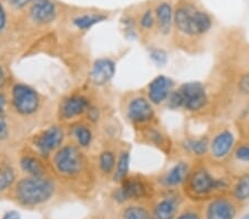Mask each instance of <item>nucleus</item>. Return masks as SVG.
<instances>
[{
  "label": "nucleus",
  "instance_id": "nucleus-18",
  "mask_svg": "<svg viewBox=\"0 0 249 219\" xmlns=\"http://www.w3.org/2000/svg\"><path fill=\"white\" fill-rule=\"evenodd\" d=\"M142 142L158 147L162 152H170L171 141L165 133H163L155 124L139 130Z\"/></svg>",
  "mask_w": 249,
  "mask_h": 219
},
{
  "label": "nucleus",
  "instance_id": "nucleus-21",
  "mask_svg": "<svg viewBox=\"0 0 249 219\" xmlns=\"http://www.w3.org/2000/svg\"><path fill=\"white\" fill-rule=\"evenodd\" d=\"M70 135L73 138L74 144L81 150L89 149L94 138L91 126L84 122L73 123L70 126Z\"/></svg>",
  "mask_w": 249,
  "mask_h": 219
},
{
  "label": "nucleus",
  "instance_id": "nucleus-4",
  "mask_svg": "<svg viewBox=\"0 0 249 219\" xmlns=\"http://www.w3.org/2000/svg\"><path fill=\"white\" fill-rule=\"evenodd\" d=\"M174 26L184 37L198 38L211 30L213 20L194 3L180 1L174 10Z\"/></svg>",
  "mask_w": 249,
  "mask_h": 219
},
{
  "label": "nucleus",
  "instance_id": "nucleus-38",
  "mask_svg": "<svg viewBox=\"0 0 249 219\" xmlns=\"http://www.w3.org/2000/svg\"><path fill=\"white\" fill-rule=\"evenodd\" d=\"M2 219H20V215L15 210H10V212L3 215Z\"/></svg>",
  "mask_w": 249,
  "mask_h": 219
},
{
  "label": "nucleus",
  "instance_id": "nucleus-35",
  "mask_svg": "<svg viewBox=\"0 0 249 219\" xmlns=\"http://www.w3.org/2000/svg\"><path fill=\"white\" fill-rule=\"evenodd\" d=\"M238 90L244 94L249 95V73L240 77L238 81Z\"/></svg>",
  "mask_w": 249,
  "mask_h": 219
},
{
  "label": "nucleus",
  "instance_id": "nucleus-37",
  "mask_svg": "<svg viewBox=\"0 0 249 219\" xmlns=\"http://www.w3.org/2000/svg\"><path fill=\"white\" fill-rule=\"evenodd\" d=\"M7 104H8V101H7L6 95L2 92H0V115L6 114Z\"/></svg>",
  "mask_w": 249,
  "mask_h": 219
},
{
  "label": "nucleus",
  "instance_id": "nucleus-30",
  "mask_svg": "<svg viewBox=\"0 0 249 219\" xmlns=\"http://www.w3.org/2000/svg\"><path fill=\"white\" fill-rule=\"evenodd\" d=\"M174 219H203L202 207L198 206H184Z\"/></svg>",
  "mask_w": 249,
  "mask_h": 219
},
{
  "label": "nucleus",
  "instance_id": "nucleus-39",
  "mask_svg": "<svg viewBox=\"0 0 249 219\" xmlns=\"http://www.w3.org/2000/svg\"><path fill=\"white\" fill-rule=\"evenodd\" d=\"M6 82V71L3 67L0 65V87H1Z\"/></svg>",
  "mask_w": 249,
  "mask_h": 219
},
{
  "label": "nucleus",
  "instance_id": "nucleus-23",
  "mask_svg": "<svg viewBox=\"0 0 249 219\" xmlns=\"http://www.w3.org/2000/svg\"><path fill=\"white\" fill-rule=\"evenodd\" d=\"M120 219H155L148 202H130L124 206Z\"/></svg>",
  "mask_w": 249,
  "mask_h": 219
},
{
  "label": "nucleus",
  "instance_id": "nucleus-32",
  "mask_svg": "<svg viewBox=\"0 0 249 219\" xmlns=\"http://www.w3.org/2000/svg\"><path fill=\"white\" fill-rule=\"evenodd\" d=\"M8 28H9V17H8L5 5L0 1V39L5 37Z\"/></svg>",
  "mask_w": 249,
  "mask_h": 219
},
{
  "label": "nucleus",
  "instance_id": "nucleus-2",
  "mask_svg": "<svg viewBox=\"0 0 249 219\" xmlns=\"http://www.w3.org/2000/svg\"><path fill=\"white\" fill-rule=\"evenodd\" d=\"M52 169L64 181L79 182L89 176V161L74 143L62 145L51 156Z\"/></svg>",
  "mask_w": 249,
  "mask_h": 219
},
{
  "label": "nucleus",
  "instance_id": "nucleus-13",
  "mask_svg": "<svg viewBox=\"0 0 249 219\" xmlns=\"http://www.w3.org/2000/svg\"><path fill=\"white\" fill-rule=\"evenodd\" d=\"M91 107V102L83 94H71L64 98L59 105L58 114L62 121H74L78 118L87 114Z\"/></svg>",
  "mask_w": 249,
  "mask_h": 219
},
{
  "label": "nucleus",
  "instance_id": "nucleus-15",
  "mask_svg": "<svg viewBox=\"0 0 249 219\" xmlns=\"http://www.w3.org/2000/svg\"><path fill=\"white\" fill-rule=\"evenodd\" d=\"M28 7V17L36 26H48L57 19L58 8L51 0H32Z\"/></svg>",
  "mask_w": 249,
  "mask_h": 219
},
{
  "label": "nucleus",
  "instance_id": "nucleus-6",
  "mask_svg": "<svg viewBox=\"0 0 249 219\" xmlns=\"http://www.w3.org/2000/svg\"><path fill=\"white\" fill-rule=\"evenodd\" d=\"M168 103L173 109L199 112L206 107L208 103L207 91L200 82L183 83L178 90L172 91Z\"/></svg>",
  "mask_w": 249,
  "mask_h": 219
},
{
  "label": "nucleus",
  "instance_id": "nucleus-22",
  "mask_svg": "<svg viewBox=\"0 0 249 219\" xmlns=\"http://www.w3.org/2000/svg\"><path fill=\"white\" fill-rule=\"evenodd\" d=\"M230 196L239 206L249 201V173L245 172L232 179Z\"/></svg>",
  "mask_w": 249,
  "mask_h": 219
},
{
  "label": "nucleus",
  "instance_id": "nucleus-11",
  "mask_svg": "<svg viewBox=\"0 0 249 219\" xmlns=\"http://www.w3.org/2000/svg\"><path fill=\"white\" fill-rule=\"evenodd\" d=\"M238 212L239 205L230 195L212 198L202 207L203 219H235Z\"/></svg>",
  "mask_w": 249,
  "mask_h": 219
},
{
  "label": "nucleus",
  "instance_id": "nucleus-29",
  "mask_svg": "<svg viewBox=\"0 0 249 219\" xmlns=\"http://www.w3.org/2000/svg\"><path fill=\"white\" fill-rule=\"evenodd\" d=\"M16 183V172L10 164H0V194L13 188Z\"/></svg>",
  "mask_w": 249,
  "mask_h": 219
},
{
  "label": "nucleus",
  "instance_id": "nucleus-9",
  "mask_svg": "<svg viewBox=\"0 0 249 219\" xmlns=\"http://www.w3.org/2000/svg\"><path fill=\"white\" fill-rule=\"evenodd\" d=\"M124 113L127 121L138 130L153 125L156 122L153 104L143 95H133L128 99Z\"/></svg>",
  "mask_w": 249,
  "mask_h": 219
},
{
  "label": "nucleus",
  "instance_id": "nucleus-17",
  "mask_svg": "<svg viewBox=\"0 0 249 219\" xmlns=\"http://www.w3.org/2000/svg\"><path fill=\"white\" fill-rule=\"evenodd\" d=\"M42 159L35 152L23 153L19 158L20 169L26 174V176H47V167Z\"/></svg>",
  "mask_w": 249,
  "mask_h": 219
},
{
  "label": "nucleus",
  "instance_id": "nucleus-8",
  "mask_svg": "<svg viewBox=\"0 0 249 219\" xmlns=\"http://www.w3.org/2000/svg\"><path fill=\"white\" fill-rule=\"evenodd\" d=\"M10 105L19 117L30 118L38 113L41 106V99L34 87L25 83H16L11 87Z\"/></svg>",
  "mask_w": 249,
  "mask_h": 219
},
{
  "label": "nucleus",
  "instance_id": "nucleus-40",
  "mask_svg": "<svg viewBox=\"0 0 249 219\" xmlns=\"http://www.w3.org/2000/svg\"><path fill=\"white\" fill-rule=\"evenodd\" d=\"M244 219H249V215H247V216H246V217H245Z\"/></svg>",
  "mask_w": 249,
  "mask_h": 219
},
{
  "label": "nucleus",
  "instance_id": "nucleus-31",
  "mask_svg": "<svg viewBox=\"0 0 249 219\" xmlns=\"http://www.w3.org/2000/svg\"><path fill=\"white\" fill-rule=\"evenodd\" d=\"M156 26L155 14L152 9H147L144 11L142 16L140 17V27L141 29L148 31Z\"/></svg>",
  "mask_w": 249,
  "mask_h": 219
},
{
  "label": "nucleus",
  "instance_id": "nucleus-14",
  "mask_svg": "<svg viewBox=\"0 0 249 219\" xmlns=\"http://www.w3.org/2000/svg\"><path fill=\"white\" fill-rule=\"evenodd\" d=\"M191 168L192 165L187 161H178L160 175L156 184L160 189H178L185 183Z\"/></svg>",
  "mask_w": 249,
  "mask_h": 219
},
{
  "label": "nucleus",
  "instance_id": "nucleus-20",
  "mask_svg": "<svg viewBox=\"0 0 249 219\" xmlns=\"http://www.w3.org/2000/svg\"><path fill=\"white\" fill-rule=\"evenodd\" d=\"M155 20L159 31L162 34H168L171 33L172 27L174 25V10L170 2L163 1L159 3L155 8Z\"/></svg>",
  "mask_w": 249,
  "mask_h": 219
},
{
  "label": "nucleus",
  "instance_id": "nucleus-34",
  "mask_svg": "<svg viewBox=\"0 0 249 219\" xmlns=\"http://www.w3.org/2000/svg\"><path fill=\"white\" fill-rule=\"evenodd\" d=\"M3 5L9 6L15 10H21L23 8L28 7L31 3L32 0H0Z\"/></svg>",
  "mask_w": 249,
  "mask_h": 219
},
{
  "label": "nucleus",
  "instance_id": "nucleus-33",
  "mask_svg": "<svg viewBox=\"0 0 249 219\" xmlns=\"http://www.w3.org/2000/svg\"><path fill=\"white\" fill-rule=\"evenodd\" d=\"M10 136V125L7 115H0V141H6Z\"/></svg>",
  "mask_w": 249,
  "mask_h": 219
},
{
  "label": "nucleus",
  "instance_id": "nucleus-12",
  "mask_svg": "<svg viewBox=\"0 0 249 219\" xmlns=\"http://www.w3.org/2000/svg\"><path fill=\"white\" fill-rule=\"evenodd\" d=\"M235 134L232 133L231 129L225 127V129L219 130L210 139L208 154H210L211 159L219 163L227 161V158L231 156V154L235 149Z\"/></svg>",
  "mask_w": 249,
  "mask_h": 219
},
{
  "label": "nucleus",
  "instance_id": "nucleus-19",
  "mask_svg": "<svg viewBox=\"0 0 249 219\" xmlns=\"http://www.w3.org/2000/svg\"><path fill=\"white\" fill-rule=\"evenodd\" d=\"M115 73V63L111 59H99L94 62L91 70V81L95 85L107 84Z\"/></svg>",
  "mask_w": 249,
  "mask_h": 219
},
{
  "label": "nucleus",
  "instance_id": "nucleus-7",
  "mask_svg": "<svg viewBox=\"0 0 249 219\" xmlns=\"http://www.w3.org/2000/svg\"><path fill=\"white\" fill-rule=\"evenodd\" d=\"M185 196L178 189H160L148 202L155 219H174L184 207Z\"/></svg>",
  "mask_w": 249,
  "mask_h": 219
},
{
  "label": "nucleus",
  "instance_id": "nucleus-10",
  "mask_svg": "<svg viewBox=\"0 0 249 219\" xmlns=\"http://www.w3.org/2000/svg\"><path fill=\"white\" fill-rule=\"evenodd\" d=\"M64 137L66 132L62 126L51 125L36 134L31 138V145L36 154L42 158H48L63 145Z\"/></svg>",
  "mask_w": 249,
  "mask_h": 219
},
{
  "label": "nucleus",
  "instance_id": "nucleus-25",
  "mask_svg": "<svg viewBox=\"0 0 249 219\" xmlns=\"http://www.w3.org/2000/svg\"><path fill=\"white\" fill-rule=\"evenodd\" d=\"M184 149L186 152L193 155L196 158L202 159L208 154V149H210V138L206 136L188 138L184 142Z\"/></svg>",
  "mask_w": 249,
  "mask_h": 219
},
{
  "label": "nucleus",
  "instance_id": "nucleus-27",
  "mask_svg": "<svg viewBox=\"0 0 249 219\" xmlns=\"http://www.w3.org/2000/svg\"><path fill=\"white\" fill-rule=\"evenodd\" d=\"M116 164V154L110 149H104L98 156V169L104 176H112Z\"/></svg>",
  "mask_w": 249,
  "mask_h": 219
},
{
  "label": "nucleus",
  "instance_id": "nucleus-36",
  "mask_svg": "<svg viewBox=\"0 0 249 219\" xmlns=\"http://www.w3.org/2000/svg\"><path fill=\"white\" fill-rule=\"evenodd\" d=\"M151 58L158 63V65H164L166 62V54L162 50H154L151 53Z\"/></svg>",
  "mask_w": 249,
  "mask_h": 219
},
{
  "label": "nucleus",
  "instance_id": "nucleus-16",
  "mask_svg": "<svg viewBox=\"0 0 249 219\" xmlns=\"http://www.w3.org/2000/svg\"><path fill=\"white\" fill-rule=\"evenodd\" d=\"M173 83L164 75H159L148 83L147 99L153 105H160L167 101L172 93Z\"/></svg>",
  "mask_w": 249,
  "mask_h": 219
},
{
  "label": "nucleus",
  "instance_id": "nucleus-5",
  "mask_svg": "<svg viewBox=\"0 0 249 219\" xmlns=\"http://www.w3.org/2000/svg\"><path fill=\"white\" fill-rule=\"evenodd\" d=\"M119 184V188L114 193V199L120 204L148 202L158 193L154 183L143 175L128 174Z\"/></svg>",
  "mask_w": 249,
  "mask_h": 219
},
{
  "label": "nucleus",
  "instance_id": "nucleus-1",
  "mask_svg": "<svg viewBox=\"0 0 249 219\" xmlns=\"http://www.w3.org/2000/svg\"><path fill=\"white\" fill-rule=\"evenodd\" d=\"M232 183L231 173L226 165L215 161H204L192 166L182 193L194 202H205L223 195H228Z\"/></svg>",
  "mask_w": 249,
  "mask_h": 219
},
{
  "label": "nucleus",
  "instance_id": "nucleus-28",
  "mask_svg": "<svg viewBox=\"0 0 249 219\" xmlns=\"http://www.w3.org/2000/svg\"><path fill=\"white\" fill-rule=\"evenodd\" d=\"M107 17L101 14H84L80 15L78 17H75L72 20L75 28H78L80 30H89L92 27L98 25L99 22H102L103 20H106Z\"/></svg>",
  "mask_w": 249,
  "mask_h": 219
},
{
  "label": "nucleus",
  "instance_id": "nucleus-3",
  "mask_svg": "<svg viewBox=\"0 0 249 219\" xmlns=\"http://www.w3.org/2000/svg\"><path fill=\"white\" fill-rule=\"evenodd\" d=\"M57 186L49 176H25L16 181L13 196L23 207H38L53 198Z\"/></svg>",
  "mask_w": 249,
  "mask_h": 219
},
{
  "label": "nucleus",
  "instance_id": "nucleus-26",
  "mask_svg": "<svg viewBox=\"0 0 249 219\" xmlns=\"http://www.w3.org/2000/svg\"><path fill=\"white\" fill-rule=\"evenodd\" d=\"M130 161L131 155L130 151L123 149L120 151L118 156H116V164L112 179L113 182L121 183L128 174H130Z\"/></svg>",
  "mask_w": 249,
  "mask_h": 219
},
{
  "label": "nucleus",
  "instance_id": "nucleus-24",
  "mask_svg": "<svg viewBox=\"0 0 249 219\" xmlns=\"http://www.w3.org/2000/svg\"><path fill=\"white\" fill-rule=\"evenodd\" d=\"M228 163L226 164L230 172H237L243 167L249 165V144H242L235 146L231 156L227 158Z\"/></svg>",
  "mask_w": 249,
  "mask_h": 219
}]
</instances>
